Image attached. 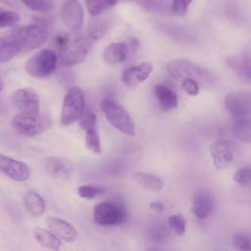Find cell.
<instances>
[{"instance_id": "obj_1", "label": "cell", "mask_w": 251, "mask_h": 251, "mask_svg": "<svg viewBox=\"0 0 251 251\" xmlns=\"http://www.w3.org/2000/svg\"><path fill=\"white\" fill-rule=\"evenodd\" d=\"M167 71L173 78L179 81L192 78L198 83L208 86L214 85L217 81V76L213 72L187 59L177 58L172 60L167 65Z\"/></svg>"}, {"instance_id": "obj_2", "label": "cell", "mask_w": 251, "mask_h": 251, "mask_svg": "<svg viewBox=\"0 0 251 251\" xmlns=\"http://www.w3.org/2000/svg\"><path fill=\"white\" fill-rule=\"evenodd\" d=\"M20 48L21 52H29L41 47L48 38L46 26L34 24L13 28L6 34Z\"/></svg>"}, {"instance_id": "obj_3", "label": "cell", "mask_w": 251, "mask_h": 251, "mask_svg": "<svg viewBox=\"0 0 251 251\" xmlns=\"http://www.w3.org/2000/svg\"><path fill=\"white\" fill-rule=\"evenodd\" d=\"M101 110L107 121L119 131L133 136L135 133V125L128 112L118 102L110 98L101 101Z\"/></svg>"}, {"instance_id": "obj_4", "label": "cell", "mask_w": 251, "mask_h": 251, "mask_svg": "<svg viewBox=\"0 0 251 251\" xmlns=\"http://www.w3.org/2000/svg\"><path fill=\"white\" fill-rule=\"evenodd\" d=\"M57 62L58 56L53 50L42 49L27 60L25 71L33 78H47L56 70Z\"/></svg>"}, {"instance_id": "obj_5", "label": "cell", "mask_w": 251, "mask_h": 251, "mask_svg": "<svg viewBox=\"0 0 251 251\" xmlns=\"http://www.w3.org/2000/svg\"><path fill=\"white\" fill-rule=\"evenodd\" d=\"M52 123L49 117L37 114L19 113L12 119L13 127L20 133L25 136H35L46 131Z\"/></svg>"}, {"instance_id": "obj_6", "label": "cell", "mask_w": 251, "mask_h": 251, "mask_svg": "<svg viewBox=\"0 0 251 251\" xmlns=\"http://www.w3.org/2000/svg\"><path fill=\"white\" fill-rule=\"evenodd\" d=\"M91 49L90 36L76 34L71 38L67 47L60 52L59 61L62 66L72 67L82 63Z\"/></svg>"}, {"instance_id": "obj_7", "label": "cell", "mask_w": 251, "mask_h": 251, "mask_svg": "<svg viewBox=\"0 0 251 251\" xmlns=\"http://www.w3.org/2000/svg\"><path fill=\"white\" fill-rule=\"evenodd\" d=\"M84 94L79 87L69 88L63 100L61 125L68 126L78 120L84 112Z\"/></svg>"}, {"instance_id": "obj_8", "label": "cell", "mask_w": 251, "mask_h": 251, "mask_svg": "<svg viewBox=\"0 0 251 251\" xmlns=\"http://www.w3.org/2000/svg\"><path fill=\"white\" fill-rule=\"evenodd\" d=\"M93 218L95 223L99 226H118L126 221V213L120 205L105 201L95 205Z\"/></svg>"}, {"instance_id": "obj_9", "label": "cell", "mask_w": 251, "mask_h": 251, "mask_svg": "<svg viewBox=\"0 0 251 251\" xmlns=\"http://www.w3.org/2000/svg\"><path fill=\"white\" fill-rule=\"evenodd\" d=\"M225 107L235 118L251 116V91H233L225 98Z\"/></svg>"}, {"instance_id": "obj_10", "label": "cell", "mask_w": 251, "mask_h": 251, "mask_svg": "<svg viewBox=\"0 0 251 251\" xmlns=\"http://www.w3.org/2000/svg\"><path fill=\"white\" fill-rule=\"evenodd\" d=\"M12 102L21 113H39L40 99L36 91L31 88H21L16 90L13 93Z\"/></svg>"}, {"instance_id": "obj_11", "label": "cell", "mask_w": 251, "mask_h": 251, "mask_svg": "<svg viewBox=\"0 0 251 251\" xmlns=\"http://www.w3.org/2000/svg\"><path fill=\"white\" fill-rule=\"evenodd\" d=\"M0 172L16 181H25L30 176V168L24 162L0 153Z\"/></svg>"}, {"instance_id": "obj_12", "label": "cell", "mask_w": 251, "mask_h": 251, "mask_svg": "<svg viewBox=\"0 0 251 251\" xmlns=\"http://www.w3.org/2000/svg\"><path fill=\"white\" fill-rule=\"evenodd\" d=\"M44 169L54 178L67 180L74 174V165L67 158L61 156H49L44 160Z\"/></svg>"}, {"instance_id": "obj_13", "label": "cell", "mask_w": 251, "mask_h": 251, "mask_svg": "<svg viewBox=\"0 0 251 251\" xmlns=\"http://www.w3.org/2000/svg\"><path fill=\"white\" fill-rule=\"evenodd\" d=\"M215 205V197L209 190L198 189L193 196L191 211L199 221H204L212 214Z\"/></svg>"}, {"instance_id": "obj_14", "label": "cell", "mask_w": 251, "mask_h": 251, "mask_svg": "<svg viewBox=\"0 0 251 251\" xmlns=\"http://www.w3.org/2000/svg\"><path fill=\"white\" fill-rule=\"evenodd\" d=\"M210 154L216 169L224 170L233 160L234 146L230 141L218 140L210 146Z\"/></svg>"}, {"instance_id": "obj_15", "label": "cell", "mask_w": 251, "mask_h": 251, "mask_svg": "<svg viewBox=\"0 0 251 251\" xmlns=\"http://www.w3.org/2000/svg\"><path fill=\"white\" fill-rule=\"evenodd\" d=\"M61 18L72 30L80 28L83 23V9L78 0H66L61 8Z\"/></svg>"}, {"instance_id": "obj_16", "label": "cell", "mask_w": 251, "mask_h": 251, "mask_svg": "<svg viewBox=\"0 0 251 251\" xmlns=\"http://www.w3.org/2000/svg\"><path fill=\"white\" fill-rule=\"evenodd\" d=\"M226 64L244 81L251 83V44L244 48L240 56L227 57Z\"/></svg>"}, {"instance_id": "obj_17", "label": "cell", "mask_w": 251, "mask_h": 251, "mask_svg": "<svg viewBox=\"0 0 251 251\" xmlns=\"http://www.w3.org/2000/svg\"><path fill=\"white\" fill-rule=\"evenodd\" d=\"M152 70V64L143 62L138 66L127 68L122 75V80L128 87H136L140 82L148 78Z\"/></svg>"}, {"instance_id": "obj_18", "label": "cell", "mask_w": 251, "mask_h": 251, "mask_svg": "<svg viewBox=\"0 0 251 251\" xmlns=\"http://www.w3.org/2000/svg\"><path fill=\"white\" fill-rule=\"evenodd\" d=\"M46 226L54 234L64 241L72 242L75 241L78 236L76 229L63 219L56 217L48 218L46 220Z\"/></svg>"}, {"instance_id": "obj_19", "label": "cell", "mask_w": 251, "mask_h": 251, "mask_svg": "<svg viewBox=\"0 0 251 251\" xmlns=\"http://www.w3.org/2000/svg\"><path fill=\"white\" fill-rule=\"evenodd\" d=\"M154 94L162 110L170 111L177 107V96L170 87L164 84H156L154 86Z\"/></svg>"}, {"instance_id": "obj_20", "label": "cell", "mask_w": 251, "mask_h": 251, "mask_svg": "<svg viewBox=\"0 0 251 251\" xmlns=\"http://www.w3.org/2000/svg\"><path fill=\"white\" fill-rule=\"evenodd\" d=\"M127 53L128 45L126 42H113L105 48L103 59L106 64L115 66L122 63L126 58Z\"/></svg>"}, {"instance_id": "obj_21", "label": "cell", "mask_w": 251, "mask_h": 251, "mask_svg": "<svg viewBox=\"0 0 251 251\" xmlns=\"http://www.w3.org/2000/svg\"><path fill=\"white\" fill-rule=\"evenodd\" d=\"M92 19L88 23L87 32L90 38L98 40L103 37L112 27L113 20L110 17H98Z\"/></svg>"}, {"instance_id": "obj_22", "label": "cell", "mask_w": 251, "mask_h": 251, "mask_svg": "<svg viewBox=\"0 0 251 251\" xmlns=\"http://www.w3.org/2000/svg\"><path fill=\"white\" fill-rule=\"evenodd\" d=\"M24 204L27 212L34 217L41 216L46 208L44 198L39 193L33 190H29L25 193Z\"/></svg>"}, {"instance_id": "obj_23", "label": "cell", "mask_w": 251, "mask_h": 251, "mask_svg": "<svg viewBox=\"0 0 251 251\" xmlns=\"http://www.w3.org/2000/svg\"><path fill=\"white\" fill-rule=\"evenodd\" d=\"M132 178L140 186L153 192H159L164 187V180L160 176L153 174L137 172L133 174Z\"/></svg>"}, {"instance_id": "obj_24", "label": "cell", "mask_w": 251, "mask_h": 251, "mask_svg": "<svg viewBox=\"0 0 251 251\" xmlns=\"http://www.w3.org/2000/svg\"><path fill=\"white\" fill-rule=\"evenodd\" d=\"M232 133L236 139L251 143V116L236 118L232 126Z\"/></svg>"}, {"instance_id": "obj_25", "label": "cell", "mask_w": 251, "mask_h": 251, "mask_svg": "<svg viewBox=\"0 0 251 251\" xmlns=\"http://www.w3.org/2000/svg\"><path fill=\"white\" fill-rule=\"evenodd\" d=\"M34 237L38 241L40 245L43 247L53 249V250H58L61 248V240L60 238L54 234L50 229H45L41 227H36L33 230Z\"/></svg>"}, {"instance_id": "obj_26", "label": "cell", "mask_w": 251, "mask_h": 251, "mask_svg": "<svg viewBox=\"0 0 251 251\" xmlns=\"http://www.w3.org/2000/svg\"><path fill=\"white\" fill-rule=\"evenodd\" d=\"M21 53L19 46L7 35H0V63H6Z\"/></svg>"}, {"instance_id": "obj_27", "label": "cell", "mask_w": 251, "mask_h": 251, "mask_svg": "<svg viewBox=\"0 0 251 251\" xmlns=\"http://www.w3.org/2000/svg\"><path fill=\"white\" fill-rule=\"evenodd\" d=\"M105 188L98 184H83L77 188V194L84 199H94L97 196L103 194Z\"/></svg>"}, {"instance_id": "obj_28", "label": "cell", "mask_w": 251, "mask_h": 251, "mask_svg": "<svg viewBox=\"0 0 251 251\" xmlns=\"http://www.w3.org/2000/svg\"><path fill=\"white\" fill-rule=\"evenodd\" d=\"M168 225H169V227L177 236H181L184 234L185 228H186V220L182 215L180 214L171 215L168 219Z\"/></svg>"}, {"instance_id": "obj_29", "label": "cell", "mask_w": 251, "mask_h": 251, "mask_svg": "<svg viewBox=\"0 0 251 251\" xmlns=\"http://www.w3.org/2000/svg\"><path fill=\"white\" fill-rule=\"evenodd\" d=\"M85 146L86 148L93 152L94 154H99L101 152V143L99 134L96 130V127L91 128L85 131Z\"/></svg>"}, {"instance_id": "obj_30", "label": "cell", "mask_w": 251, "mask_h": 251, "mask_svg": "<svg viewBox=\"0 0 251 251\" xmlns=\"http://www.w3.org/2000/svg\"><path fill=\"white\" fill-rule=\"evenodd\" d=\"M29 9L37 12H48L54 8L53 0H22Z\"/></svg>"}, {"instance_id": "obj_31", "label": "cell", "mask_w": 251, "mask_h": 251, "mask_svg": "<svg viewBox=\"0 0 251 251\" xmlns=\"http://www.w3.org/2000/svg\"><path fill=\"white\" fill-rule=\"evenodd\" d=\"M232 243L235 249L240 251H251V235L244 232H236Z\"/></svg>"}, {"instance_id": "obj_32", "label": "cell", "mask_w": 251, "mask_h": 251, "mask_svg": "<svg viewBox=\"0 0 251 251\" xmlns=\"http://www.w3.org/2000/svg\"><path fill=\"white\" fill-rule=\"evenodd\" d=\"M169 230L166 226L157 225L154 226L149 231V237L155 242H164L169 237Z\"/></svg>"}, {"instance_id": "obj_33", "label": "cell", "mask_w": 251, "mask_h": 251, "mask_svg": "<svg viewBox=\"0 0 251 251\" xmlns=\"http://www.w3.org/2000/svg\"><path fill=\"white\" fill-rule=\"evenodd\" d=\"M20 20L19 15L13 11H5L0 9V27L13 26Z\"/></svg>"}, {"instance_id": "obj_34", "label": "cell", "mask_w": 251, "mask_h": 251, "mask_svg": "<svg viewBox=\"0 0 251 251\" xmlns=\"http://www.w3.org/2000/svg\"><path fill=\"white\" fill-rule=\"evenodd\" d=\"M233 180L240 185H248L251 183V167H243L238 169L233 176Z\"/></svg>"}, {"instance_id": "obj_35", "label": "cell", "mask_w": 251, "mask_h": 251, "mask_svg": "<svg viewBox=\"0 0 251 251\" xmlns=\"http://www.w3.org/2000/svg\"><path fill=\"white\" fill-rule=\"evenodd\" d=\"M85 2L87 10L92 17L99 16L109 6L107 0H85Z\"/></svg>"}, {"instance_id": "obj_36", "label": "cell", "mask_w": 251, "mask_h": 251, "mask_svg": "<svg viewBox=\"0 0 251 251\" xmlns=\"http://www.w3.org/2000/svg\"><path fill=\"white\" fill-rule=\"evenodd\" d=\"M78 121H79L80 127L84 131H87L96 126V116L92 112H89V111L83 112L80 118L78 119Z\"/></svg>"}, {"instance_id": "obj_37", "label": "cell", "mask_w": 251, "mask_h": 251, "mask_svg": "<svg viewBox=\"0 0 251 251\" xmlns=\"http://www.w3.org/2000/svg\"><path fill=\"white\" fill-rule=\"evenodd\" d=\"M181 87L183 91L190 95V96H196L199 93V83L192 78H186L181 81Z\"/></svg>"}, {"instance_id": "obj_38", "label": "cell", "mask_w": 251, "mask_h": 251, "mask_svg": "<svg viewBox=\"0 0 251 251\" xmlns=\"http://www.w3.org/2000/svg\"><path fill=\"white\" fill-rule=\"evenodd\" d=\"M192 0H172L171 11L178 16H182L187 12L188 6Z\"/></svg>"}, {"instance_id": "obj_39", "label": "cell", "mask_w": 251, "mask_h": 251, "mask_svg": "<svg viewBox=\"0 0 251 251\" xmlns=\"http://www.w3.org/2000/svg\"><path fill=\"white\" fill-rule=\"evenodd\" d=\"M70 40H71V37L68 33H59L55 36L54 43H55V46L58 49V51L61 52L67 47Z\"/></svg>"}, {"instance_id": "obj_40", "label": "cell", "mask_w": 251, "mask_h": 251, "mask_svg": "<svg viewBox=\"0 0 251 251\" xmlns=\"http://www.w3.org/2000/svg\"><path fill=\"white\" fill-rule=\"evenodd\" d=\"M149 207H150L151 210H153V211H155L157 213H162L164 211V209H165V206H164V204L161 201L152 202Z\"/></svg>"}, {"instance_id": "obj_41", "label": "cell", "mask_w": 251, "mask_h": 251, "mask_svg": "<svg viewBox=\"0 0 251 251\" xmlns=\"http://www.w3.org/2000/svg\"><path fill=\"white\" fill-rule=\"evenodd\" d=\"M136 2L145 10H151L153 0H136Z\"/></svg>"}, {"instance_id": "obj_42", "label": "cell", "mask_w": 251, "mask_h": 251, "mask_svg": "<svg viewBox=\"0 0 251 251\" xmlns=\"http://www.w3.org/2000/svg\"><path fill=\"white\" fill-rule=\"evenodd\" d=\"M128 45V44H127ZM138 48V41L135 38H130L129 39V46L128 49H132V50H136Z\"/></svg>"}, {"instance_id": "obj_43", "label": "cell", "mask_w": 251, "mask_h": 251, "mask_svg": "<svg viewBox=\"0 0 251 251\" xmlns=\"http://www.w3.org/2000/svg\"><path fill=\"white\" fill-rule=\"evenodd\" d=\"M5 112V105L3 103V100L0 98V115H2Z\"/></svg>"}, {"instance_id": "obj_44", "label": "cell", "mask_w": 251, "mask_h": 251, "mask_svg": "<svg viewBox=\"0 0 251 251\" xmlns=\"http://www.w3.org/2000/svg\"><path fill=\"white\" fill-rule=\"evenodd\" d=\"M118 1H119V0H107V3H108L109 6H113V5L117 4Z\"/></svg>"}, {"instance_id": "obj_45", "label": "cell", "mask_w": 251, "mask_h": 251, "mask_svg": "<svg viewBox=\"0 0 251 251\" xmlns=\"http://www.w3.org/2000/svg\"><path fill=\"white\" fill-rule=\"evenodd\" d=\"M4 88V83H3V81H2V79L0 78V91L2 90Z\"/></svg>"}]
</instances>
